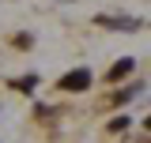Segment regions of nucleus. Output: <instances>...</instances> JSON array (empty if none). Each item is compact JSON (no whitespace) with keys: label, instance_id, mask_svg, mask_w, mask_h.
<instances>
[{"label":"nucleus","instance_id":"obj_4","mask_svg":"<svg viewBox=\"0 0 151 143\" xmlns=\"http://www.w3.org/2000/svg\"><path fill=\"white\" fill-rule=\"evenodd\" d=\"M147 128H151V117H147Z\"/></svg>","mask_w":151,"mask_h":143},{"label":"nucleus","instance_id":"obj_2","mask_svg":"<svg viewBox=\"0 0 151 143\" xmlns=\"http://www.w3.org/2000/svg\"><path fill=\"white\" fill-rule=\"evenodd\" d=\"M129 72H132V60H117V64L110 68V83H117V79H125Z\"/></svg>","mask_w":151,"mask_h":143},{"label":"nucleus","instance_id":"obj_1","mask_svg":"<svg viewBox=\"0 0 151 143\" xmlns=\"http://www.w3.org/2000/svg\"><path fill=\"white\" fill-rule=\"evenodd\" d=\"M60 87H64V90H87V87H91V72H87V68L68 72V75L60 79Z\"/></svg>","mask_w":151,"mask_h":143},{"label":"nucleus","instance_id":"obj_3","mask_svg":"<svg viewBox=\"0 0 151 143\" xmlns=\"http://www.w3.org/2000/svg\"><path fill=\"white\" fill-rule=\"evenodd\" d=\"M12 87H19V90H23V94H30V90L38 87V79H34V75H23V79H15Z\"/></svg>","mask_w":151,"mask_h":143}]
</instances>
